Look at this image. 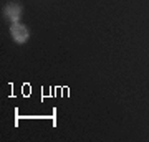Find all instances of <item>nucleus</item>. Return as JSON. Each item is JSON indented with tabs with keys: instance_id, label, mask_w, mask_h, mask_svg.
I'll return each mask as SVG.
<instances>
[{
	"instance_id": "f257e3e1",
	"label": "nucleus",
	"mask_w": 149,
	"mask_h": 142,
	"mask_svg": "<svg viewBox=\"0 0 149 142\" xmlns=\"http://www.w3.org/2000/svg\"><path fill=\"white\" fill-rule=\"evenodd\" d=\"M10 35H12V38H13V42L18 43V45H23V43L28 40V37H30L27 26L22 25V23H12Z\"/></svg>"
},
{
	"instance_id": "f03ea898",
	"label": "nucleus",
	"mask_w": 149,
	"mask_h": 142,
	"mask_svg": "<svg viewBox=\"0 0 149 142\" xmlns=\"http://www.w3.org/2000/svg\"><path fill=\"white\" fill-rule=\"evenodd\" d=\"M5 17L10 21H13V23H18V20L22 17V5L17 3V2H10L5 7Z\"/></svg>"
}]
</instances>
